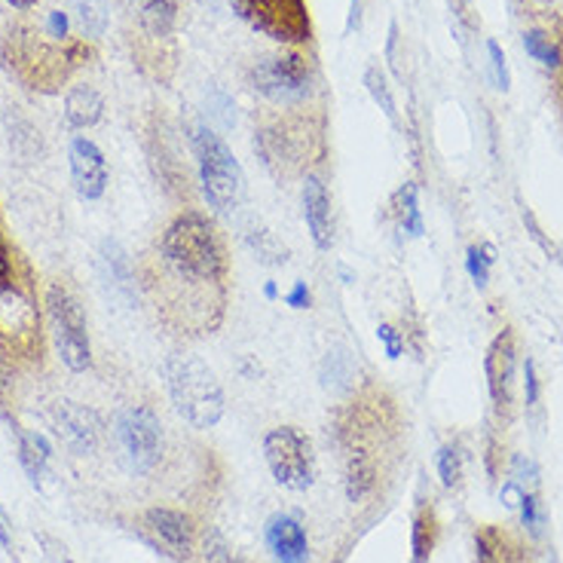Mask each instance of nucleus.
Segmentation results:
<instances>
[{
  "label": "nucleus",
  "instance_id": "f257e3e1",
  "mask_svg": "<svg viewBox=\"0 0 563 563\" xmlns=\"http://www.w3.org/2000/svg\"><path fill=\"white\" fill-rule=\"evenodd\" d=\"M159 279L169 319L184 334H211L227 310V249L209 214L181 211L159 240Z\"/></svg>",
  "mask_w": 563,
  "mask_h": 563
},
{
  "label": "nucleus",
  "instance_id": "f03ea898",
  "mask_svg": "<svg viewBox=\"0 0 563 563\" xmlns=\"http://www.w3.org/2000/svg\"><path fill=\"white\" fill-rule=\"evenodd\" d=\"M3 58L13 77H19L29 89L53 92L58 84L68 80L74 68L86 65L92 58V49L86 43H65V46H49L41 41L34 31L15 29L3 43Z\"/></svg>",
  "mask_w": 563,
  "mask_h": 563
},
{
  "label": "nucleus",
  "instance_id": "7ed1b4c3",
  "mask_svg": "<svg viewBox=\"0 0 563 563\" xmlns=\"http://www.w3.org/2000/svg\"><path fill=\"white\" fill-rule=\"evenodd\" d=\"M172 405L194 429H211L224 417V389L202 358L172 355L163 365Z\"/></svg>",
  "mask_w": 563,
  "mask_h": 563
},
{
  "label": "nucleus",
  "instance_id": "20e7f679",
  "mask_svg": "<svg viewBox=\"0 0 563 563\" xmlns=\"http://www.w3.org/2000/svg\"><path fill=\"white\" fill-rule=\"evenodd\" d=\"M194 154H197L199 181L209 206L218 214H230L245 197V175L240 159L227 147V141L209 126H194L190 135Z\"/></svg>",
  "mask_w": 563,
  "mask_h": 563
},
{
  "label": "nucleus",
  "instance_id": "39448f33",
  "mask_svg": "<svg viewBox=\"0 0 563 563\" xmlns=\"http://www.w3.org/2000/svg\"><path fill=\"white\" fill-rule=\"evenodd\" d=\"M233 13L254 31L279 43H307L312 37L307 0H230Z\"/></svg>",
  "mask_w": 563,
  "mask_h": 563
},
{
  "label": "nucleus",
  "instance_id": "423d86ee",
  "mask_svg": "<svg viewBox=\"0 0 563 563\" xmlns=\"http://www.w3.org/2000/svg\"><path fill=\"white\" fill-rule=\"evenodd\" d=\"M264 456L279 487L295 493L310 490L316 478V456H312L310 438L297 432L295 426H279L267 432Z\"/></svg>",
  "mask_w": 563,
  "mask_h": 563
},
{
  "label": "nucleus",
  "instance_id": "0eeeda50",
  "mask_svg": "<svg viewBox=\"0 0 563 563\" xmlns=\"http://www.w3.org/2000/svg\"><path fill=\"white\" fill-rule=\"evenodd\" d=\"M46 307H49L53 328H56V346L62 362L80 374L92 365V350H89V331H86L84 310H80L77 297L62 285H49Z\"/></svg>",
  "mask_w": 563,
  "mask_h": 563
},
{
  "label": "nucleus",
  "instance_id": "6e6552de",
  "mask_svg": "<svg viewBox=\"0 0 563 563\" xmlns=\"http://www.w3.org/2000/svg\"><path fill=\"white\" fill-rule=\"evenodd\" d=\"M117 444L132 472H151L163 456V429L151 408L132 405L117 417Z\"/></svg>",
  "mask_w": 563,
  "mask_h": 563
},
{
  "label": "nucleus",
  "instance_id": "1a4fd4ad",
  "mask_svg": "<svg viewBox=\"0 0 563 563\" xmlns=\"http://www.w3.org/2000/svg\"><path fill=\"white\" fill-rule=\"evenodd\" d=\"M312 74L307 58L297 53L261 58L252 68V86L276 104H295L310 96Z\"/></svg>",
  "mask_w": 563,
  "mask_h": 563
},
{
  "label": "nucleus",
  "instance_id": "9d476101",
  "mask_svg": "<svg viewBox=\"0 0 563 563\" xmlns=\"http://www.w3.org/2000/svg\"><path fill=\"white\" fill-rule=\"evenodd\" d=\"M41 338L37 307L19 285L0 288V340L13 343L15 350H29Z\"/></svg>",
  "mask_w": 563,
  "mask_h": 563
},
{
  "label": "nucleus",
  "instance_id": "9b49d317",
  "mask_svg": "<svg viewBox=\"0 0 563 563\" xmlns=\"http://www.w3.org/2000/svg\"><path fill=\"white\" fill-rule=\"evenodd\" d=\"M53 420H56L58 438H62L77 456H86V453H92L99 448L101 420L96 410L84 408V405H77V401H58Z\"/></svg>",
  "mask_w": 563,
  "mask_h": 563
},
{
  "label": "nucleus",
  "instance_id": "f8f14e48",
  "mask_svg": "<svg viewBox=\"0 0 563 563\" xmlns=\"http://www.w3.org/2000/svg\"><path fill=\"white\" fill-rule=\"evenodd\" d=\"M144 527L166 549V554L178 558V561L190 558L197 533H194V523H190L187 515L175 511V508H147L144 511Z\"/></svg>",
  "mask_w": 563,
  "mask_h": 563
},
{
  "label": "nucleus",
  "instance_id": "ddd939ff",
  "mask_svg": "<svg viewBox=\"0 0 563 563\" xmlns=\"http://www.w3.org/2000/svg\"><path fill=\"white\" fill-rule=\"evenodd\" d=\"M487 386H490V398L496 413H508L511 408V380H515V338L511 331H503L493 340L487 350Z\"/></svg>",
  "mask_w": 563,
  "mask_h": 563
},
{
  "label": "nucleus",
  "instance_id": "4468645a",
  "mask_svg": "<svg viewBox=\"0 0 563 563\" xmlns=\"http://www.w3.org/2000/svg\"><path fill=\"white\" fill-rule=\"evenodd\" d=\"M264 539H267V549L276 563L310 561V539L295 515H285V511L273 515L264 527Z\"/></svg>",
  "mask_w": 563,
  "mask_h": 563
},
{
  "label": "nucleus",
  "instance_id": "2eb2a0df",
  "mask_svg": "<svg viewBox=\"0 0 563 563\" xmlns=\"http://www.w3.org/2000/svg\"><path fill=\"white\" fill-rule=\"evenodd\" d=\"M70 175L74 187L84 199H99L108 187V163L104 154L89 139L70 141Z\"/></svg>",
  "mask_w": 563,
  "mask_h": 563
},
{
  "label": "nucleus",
  "instance_id": "dca6fc26",
  "mask_svg": "<svg viewBox=\"0 0 563 563\" xmlns=\"http://www.w3.org/2000/svg\"><path fill=\"white\" fill-rule=\"evenodd\" d=\"M303 218H307V227H310L312 242L319 249H328L331 240H334V221H331V197L324 190V184L310 175L303 181Z\"/></svg>",
  "mask_w": 563,
  "mask_h": 563
},
{
  "label": "nucleus",
  "instance_id": "f3484780",
  "mask_svg": "<svg viewBox=\"0 0 563 563\" xmlns=\"http://www.w3.org/2000/svg\"><path fill=\"white\" fill-rule=\"evenodd\" d=\"M101 111H104V101L92 86H74L65 99V120L74 129L96 126L101 120Z\"/></svg>",
  "mask_w": 563,
  "mask_h": 563
},
{
  "label": "nucleus",
  "instance_id": "a211bd4d",
  "mask_svg": "<svg viewBox=\"0 0 563 563\" xmlns=\"http://www.w3.org/2000/svg\"><path fill=\"white\" fill-rule=\"evenodd\" d=\"M377 484V463L365 448H352L346 460V496L350 503H362Z\"/></svg>",
  "mask_w": 563,
  "mask_h": 563
},
{
  "label": "nucleus",
  "instance_id": "6ab92c4d",
  "mask_svg": "<svg viewBox=\"0 0 563 563\" xmlns=\"http://www.w3.org/2000/svg\"><path fill=\"white\" fill-rule=\"evenodd\" d=\"M141 29L151 37H169L178 22V0H139Z\"/></svg>",
  "mask_w": 563,
  "mask_h": 563
},
{
  "label": "nucleus",
  "instance_id": "aec40b11",
  "mask_svg": "<svg viewBox=\"0 0 563 563\" xmlns=\"http://www.w3.org/2000/svg\"><path fill=\"white\" fill-rule=\"evenodd\" d=\"M438 542V521L432 511H420L413 518V530H410V551H413V563H429L432 551Z\"/></svg>",
  "mask_w": 563,
  "mask_h": 563
},
{
  "label": "nucleus",
  "instance_id": "412c9836",
  "mask_svg": "<svg viewBox=\"0 0 563 563\" xmlns=\"http://www.w3.org/2000/svg\"><path fill=\"white\" fill-rule=\"evenodd\" d=\"M101 264L108 269V279L113 282V288L120 291H132L135 288V276H132V264H129L126 252L117 242H104L101 245Z\"/></svg>",
  "mask_w": 563,
  "mask_h": 563
},
{
  "label": "nucleus",
  "instance_id": "4be33fe9",
  "mask_svg": "<svg viewBox=\"0 0 563 563\" xmlns=\"http://www.w3.org/2000/svg\"><path fill=\"white\" fill-rule=\"evenodd\" d=\"M19 460L25 465V472L31 475V481L41 484L43 472H46V463H49V444L43 441V435H29V432H22V435H19Z\"/></svg>",
  "mask_w": 563,
  "mask_h": 563
},
{
  "label": "nucleus",
  "instance_id": "5701e85b",
  "mask_svg": "<svg viewBox=\"0 0 563 563\" xmlns=\"http://www.w3.org/2000/svg\"><path fill=\"white\" fill-rule=\"evenodd\" d=\"M395 209H398V224L408 236H422V214L420 202H417V187L405 184L395 197Z\"/></svg>",
  "mask_w": 563,
  "mask_h": 563
},
{
  "label": "nucleus",
  "instance_id": "b1692460",
  "mask_svg": "<svg viewBox=\"0 0 563 563\" xmlns=\"http://www.w3.org/2000/svg\"><path fill=\"white\" fill-rule=\"evenodd\" d=\"M523 49H527L539 65H545V68H558V65H561V49H558V43L551 41L545 31H527V34H523Z\"/></svg>",
  "mask_w": 563,
  "mask_h": 563
},
{
  "label": "nucleus",
  "instance_id": "393cba45",
  "mask_svg": "<svg viewBox=\"0 0 563 563\" xmlns=\"http://www.w3.org/2000/svg\"><path fill=\"white\" fill-rule=\"evenodd\" d=\"M74 10H77V19H80L86 34L99 37L101 31L108 29V10L101 0H74Z\"/></svg>",
  "mask_w": 563,
  "mask_h": 563
},
{
  "label": "nucleus",
  "instance_id": "a878e982",
  "mask_svg": "<svg viewBox=\"0 0 563 563\" xmlns=\"http://www.w3.org/2000/svg\"><path fill=\"white\" fill-rule=\"evenodd\" d=\"M496 261L493 257V249L490 245H475V249H468V257H465V267H468V273H472V279H475V285H487V276H490V264Z\"/></svg>",
  "mask_w": 563,
  "mask_h": 563
},
{
  "label": "nucleus",
  "instance_id": "bb28decb",
  "mask_svg": "<svg viewBox=\"0 0 563 563\" xmlns=\"http://www.w3.org/2000/svg\"><path fill=\"white\" fill-rule=\"evenodd\" d=\"M365 86H367V92L374 96V101H377L383 111H386V117H393V120H395V101H393V92H389V86H386V77H383V70L380 68H367Z\"/></svg>",
  "mask_w": 563,
  "mask_h": 563
},
{
  "label": "nucleus",
  "instance_id": "cd10ccee",
  "mask_svg": "<svg viewBox=\"0 0 563 563\" xmlns=\"http://www.w3.org/2000/svg\"><path fill=\"white\" fill-rule=\"evenodd\" d=\"M438 472H441V481L444 487H456L460 484V475H463V465H460V451L448 444L444 451L438 453Z\"/></svg>",
  "mask_w": 563,
  "mask_h": 563
},
{
  "label": "nucleus",
  "instance_id": "c85d7f7f",
  "mask_svg": "<svg viewBox=\"0 0 563 563\" xmlns=\"http://www.w3.org/2000/svg\"><path fill=\"white\" fill-rule=\"evenodd\" d=\"M252 245L257 249V254H261L264 261H269V264H285V249L276 245V240H273L269 233H264V230H261V233L254 230Z\"/></svg>",
  "mask_w": 563,
  "mask_h": 563
},
{
  "label": "nucleus",
  "instance_id": "c756f323",
  "mask_svg": "<svg viewBox=\"0 0 563 563\" xmlns=\"http://www.w3.org/2000/svg\"><path fill=\"white\" fill-rule=\"evenodd\" d=\"M475 549H478V563H503V558H499V536L493 533V530L478 533Z\"/></svg>",
  "mask_w": 563,
  "mask_h": 563
},
{
  "label": "nucleus",
  "instance_id": "7c9ffc66",
  "mask_svg": "<svg viewBox=\"0 0 563 563\" xmlns=\"http://www.w3.org/2000/svg\"><path fill=\"white\" fill-rule=\"evenodd\" d=\"M487 53H490V65H493V74H496V84H499V89H508V86H511V77H508L506 56H503L499 43L496 41L487 43Z\"/></svg>",
  "mask_w": 563,
  "mask_h": 563
},
{
  "label": "nucleus",
  "instance_id": "2f4dec72",
  "mask_svg": "<svg viewBox=\"0 0 563 563\" xmlns=\"http://www.w3.org/2000/svg\"><path fill=\"white\" fill-rule=\"evenodd\" d=\"M521 515H523V527H530L533 533H539V527H542V515H539V503H536L533 493H521Z\"/></svg>",
  "mask_w": 563,
  "mask_h": 563
},
{
  "label": "nucleus",
  "instance_id": "473e14b6",
  "mask_svg": "<svg viewBox=\"0 0 563 563\" xmlns=\"http://www.w3.org/2000/svg\"><path fill=\"white\" fill-rule=\"evenodd\" d=\"M377 338L383 340V346H386V355H389V358H398V352L405 350V338L395 331L393 324H380Z\"/></svg>",
  "mask_w": 563,
  "mask_h": 563
},
{
  "label": "nucleus",
  "instance_id": "72a5a7b5",
  "mask_svg": "<svg viewBox=\"0 0 563 563\" xmlns=\"http://www.w3.org/2000/svg\"><path fill=\"white\" fill-rule=\"evenodd\" d=\"M13 285V261H10V249L3 240V230H0V288Z\"/></svg>",
  "mask_w": 563,
  "mask_h": 563
},
{
  "label": "nucleus",
  "instance_id": "f704fd0d",
  "mask_svg": "<svg viewBox=\"0 0 563 563\" xmlns=\"http://www.w3.org/2000/svg\"><path fill=\"white\" fill-rule=\"evenodd\" d=\"M523 386H527V405L533 408L536 401H539V380H536V367L530 358H527V365H523Z\"/></svg>",
  "mask_w": 563,
  "mask_h": 563
},
{
  "label": "nucleus",
  "instance_id": "c9c22d12",
  "mask_svg": "<svg viewBox=\"0 0 563 563\" xmlns=\"http://www.w3.org/2000/svg\"><path fill=\"white\" fill-rule=\"evenodd\" d=\"M288 307H295V310H307L310 307V288H307V282H297L295 288H291Z\"/></svg>",
  "mask_w": 563,
  "mask_h": 563
},
{
  "label": "nucleus",
  "instance_id": "e433bc0d",
  "mask_svg": "<svg viewBox=\"0 0 563 563\" xmlns=\"http://www.w3.org/2000/svg\"><path fill=\"white\" fill-rule=\"evenodd\" d=\"M49 34L53 37H65L68 34V19H65V13H49Z\"/></svg>",
  "mask_w": 563,
  "mask_h": 563
},
{
  "label": "nucleus",
  "instance_id": "4c0bfd02",
  "mask_svg": "<svg viewBox=\"0 0 563 563\" xmlns=\"http://www.w3.org/2000/svg\"><path fill=\"white\" fill-rule=\"evenodd\" d=\"M43 545L49 549L46 554H49V561H53V563H70L68 554H65V549H62V545H56V542H53L49 536H43Z\"/></svg>",
  "mask_w": 563,
  "mask_h": 563
},
{
  "label": "nucleus",
  "instance_id": "58836bf2",
  "mask_svg": "<svg viewBox=\"0 0 563 563\" xmlns=\"http://www.w3.org/2000/svg\"><path fill=\"white\" fill-rule=\"evenodd\" d=\"M10 7H15V10H31L34 7V0H7Z\"/></svg>",
  "mask_w": 563,
  "mask_h": 563
}]
</instances>
